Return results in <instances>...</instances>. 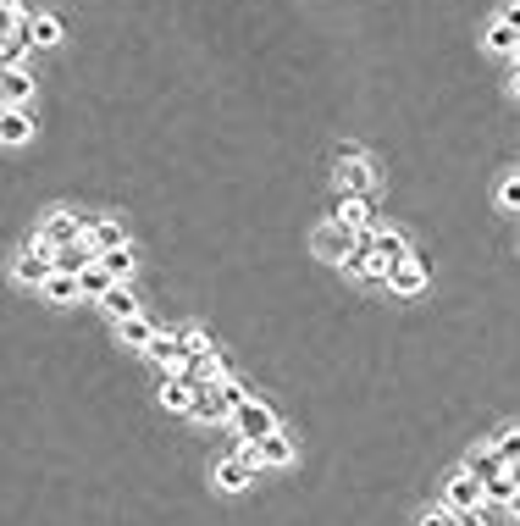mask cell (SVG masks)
<instances>
[{
	"instance_id": "3",
	"label": "cell",
	"mask_w": 520,
	"mask_h": 526,
	"mask_svg": "<svg viewBox=\"0 0 520 526\" xmlns=\"http://www.w3.org/2000/svg\"><path fill=\"white\" fill-rule=\"evenodd\" d=\"M50 272H56V250H45L39 239H28L23 250H17V261H12V277L17 283H28V288H39Z\"/></svg>"
},
{
	"instance_id": "16",
	"label": "cell",
	"mask_w": 520,
	"mask_h": 526,
	"mask_svg": "<svg viewBox=\"0 0 520 526\" xmlns=\"http://www.w3.org/2000/svg\"><path fill=\"white\" fill-rule=\"evenodd\" d=\"M95 261H100V250H95L89 239H78V244H61V250H56V272H72V277H78L83 266H95Z\"/></svg>"
},
{
	"instance_id": "30",
	"label": "cell",
	"mask_w": 520,
	"mask_h": 526,
	"mask_svg": "<svg viewBox=\"0 0 520 526\" xmlns=\"http://www.w3.org/2000/svg\"><path fill=\"white\" fill-rule=\"evenodd\" d=\"M498 205H504V211H520V172L498 183Z\"/></svg>"
},
{
	"instance_id": "23",
	"label": "cell",
	"mask_w": 520,
	"mask_h": 526,
	"mask_svg": "<svg viewBox=\"0 0 520 526\" xmlns=\"http://www.w3.org/2000/svg\"><path fill=\"white\" fill-rule=\"evenodd\" d=\"M111 283H117V277H111L100 261H95V266H83V272H78V294H83V299H100Z\"/></svg>"
},
{
	"instance_id": "35",
	"label": "cell",
	"mask_w": 520,
	"mask_h": 526,
	"mask_svg": "<svg viewBox=\"0 0 520 526\" xmlns=\"http://www.w3.org/2000/svg\"><path fill=\"white\" fill-rule=\"evenodd\" d=\"M509 515H515V521H520V488H515V499H509Z\"/></svg>"
},
{
	"instance_id": "37",
	"label": "cell",
	"mask_w": 520,
	"mask_h": 526,
	"mask_svg": "<svg viewBox=\"0 0 520 526\" xmlns=\"http://www.w3.org/2000/svg\"><path fill=\"white\" fill-rule=\"evenodd\" d=\"M515 95H520V67H515Z\"/></svg>"
},
{
	"instance_id": "31",
	"label": "cell",
	"mask_w": 520,
	"mask_h": 526,
	"mask_svg": "<svg viewBox=\"0 0 520 526\" xmlns=\"http://www.w3.org/2000/svg\"><path fill=\"white\" fill-rule=\"evenodd\" d=\"M222 399H227V405L238 410V405H244V399H249V388L238 383V377H222Z\"/></svg>"
},
{
	"instance_id": "8",
	"label": "cell",
	"mask_w": 520,
	"mask_h": 526,
	"mask_svg": "<svg viewBox=\"0 0 520 526\" xmlns=\"http://www.w3.org/2000/svg\"><path fill=\"white\" fill-rule=\"evenodd\" d=\"M28 139H34V106H0V144L17 150Z\"/></svg>"
},
{
	"instance_id": "33",
	"label": "cell",
	"mask_w": 520,
	"mask_h": 526,
	"mask_svg": "<svg viewBox=\"0 0 520 526\" xmlns=\"http://www.w3.org/2000/svg\"><path fill=\"white\" fill-rule=\"evenodd\" d=\"M498 23H509V28H515V34H520V0H509L504 12H498Z\"/></svg>"
},
{
	"instance_id": "39",
	"label": "cell",
	"mask_w": 520,
	"mask_h": 526,
	"mask_svg": "<svg viewBox=\"0 0 520 526\" xmlns=\"http://www.w3.org/2000/svg\"><path fill=\"white\" fill-rule=\"evenodd\" d=\"M515 61H520V50H515Z\"/></svg>"
},
{
	"instance_id": "10",
	"label": "cell",
	"mask_w": 520,
	"mask_h": 526,
	"mask_svg": "<svg viewBox=\"0 0 520 526\" xmlns=\"http://www.w3.org/2000/svg\"><path fill=\"white\" fill-rule=\"evenodd\" d=\"M332 222H343V228H355V233L377 228V211H371V194H338V216H332Z\"/></svg>"
},
{
	"instance_id": "34",
	"label": "cell",
	"mask_w": 520,
	"mask_h": 526,
	"mask_svg": "<svg viewBox=\"0 0 520 526\" xmlns=\"http://www.w3.org/2000/svg\"><path fill=\"white\" fill-rule=\"evenodd\" d=\"M454 526H487L482 510H454Z\"/></svg>"
},
{
	"instance_id": "17",
	"label": "cell",
	"mask_w": 520,
	"mask_h": 526,
	"mask_svg": "<svg viewBox=\"0 0 520 526\" xmlns=\"http://www.w3.org/2000/svg\"><path fill=\"white\" fill-rule=\"evenodd\" d=\"M388 288H393V294H421V288H426V266L415 261V255H410V261H399L388 272Z\"/></svg>"
},
{
	"instance_id": "18",
	"label": "cell",
	"mask_w": 520,
	"mask_h": 526,
	"mask_svg": "<svg viewBox=\"0 0 520 526\" xmlns=\"http://www.w3.org/2000/svg\"><path fill=\"white\" fill-rule=\"evenodd\" d=\"M83 239L106 255V250H117V244H128V233H122L117 222H106V216H89V233H83Z\"/></svg>"
},
{
	"instance_id": "1",
	"label": "cell",
	"mask_w": 520,
	"mask_h": 526,
	"mask_svg": "<svg viewBox=\"0 0 520 526\" xmlns=\"http://www.w3.org/2000/svg\"><path fill=\"white\" fill-rule=\"evenodd\" d=\"M227 421H233L238 443H260L266 432H277V410L266 405V399H244V405H238Z\"/></svg>"
},
{
	"instance_id": "6",
	"label": "cell",
	"mask_w": 520,
	"mask_h": 526,
	"mask_svg": "<svg viewBox=\"0 0 520 526\" xmlns=\"http://www.w3.org/2000/svg\"><path fill=\"white\" fill-rule=\"evenodd\" d=\"M200 388H205V377H200V371L166 377V383H161V405H166V410H178V416H189V410H194V394H200Z\"/></svg>"
},
{
	"instance_id": "12",
	"label": "cell",
	"mask_w": 520,
	"mask_h": 526,
	"mask_svg": "<svg viewBox=\"0 0 520 526\" xmlns=\"http://www.w3.org/2000/svg\"><path fill=\"white\" fill-rule=\"evenodd\" d=\"M0 106H34V72L28 67L0 72Z\"/></svg>"
},
{
	"instance_id": "5",
	"label": "cell",
	"mask_w": 520,
	"mask_h": 526,
	"mask_svg": "<svg viewBox=\"0 0 520 526\" xmlns=\"http://www.w3.org/2000/svg\"><path fill=\"white\" fill-rule=\"evenodd\" d=\"M144 355H150L155 366L166 371V377H183V371L194 366V360H189V349H183V333H155V338H150V349H144Z\"/></svg>"
},
{
	"instance_id": "28",
	"label": "cell",
	"mask_w": 520,
	"mask_h": 526,
	"mask_svg": "<svg viewBox=\"0 0 520 526\" xmlns=\"http://www.w3.org/2000/svg\"><path fill=\"white\" fill-rule=\"evenodd\" d=\"M493 449H498V460H504V471H509V466H520V427H515V432H504V438H498Z\"/></svg>"
},
{
	"instance_id": "22",
	"label": "cell",
	"mask_w": 520,
	"mask_h": 526,
	"mask_svg": "<svg viewBox=\"0 0 520 526\" xmlns=\"http://www.w3.org/2000/svg\"><path fill=\"white\" fill-rule=\"evenodd\" d=\"M100 266H106V272L117 277V283H128V277H133V266H139V255H133V244H117V250H106V255H100Z\"/></svg>"
},
{
	"instance_id": "11",
	"label": "cell",
	"mask_w": 520,
	"mask_h": 526,
	"mask_svg": "<svg viewBox=\"0 0 520 526\" xmlns=\"http://www.w3.org/2000/svg\"><path fill=\"white\" fill-rule=\"evenodd\" d=\"M211 482H216V488H222V493H244L249 482H255V466H249L244 455H227V460H216Z\"/></svg>"
},
{
	"instance_id": "7",
	"label": "cell",
	"mask_w": 520,
	"mask_h": 526,
	"mask_svg": "<svg viewBox=\"0 0 520 526\" xmlns=\"http://www.w3.org/2000/svg\"><path fill=\"white\" fill-rule=\"evenodd\" d=\"M443 504H449V510H482V504H487L482 477H471V471L449 477V482H443Z\"/></svg>"
},
{
	"instance_id": "38",
	"label": "cell",
	"mask_w": 520,
	"mask_h": 526,
	"mask_svg": "<svg viewBox=\"0 0 520 526\" xmlns=\"http://www.w3.org/2000/svg\"><path fill=\"white\" fill-rule=\"evenodd\" d=\"M0 6H17V0H0Z\"/></svg>"
},
{
	"instance_id": "19",
	"label": "cell",
	"mask_w": 520,
	"mask_h": 526,
	"mask_svg": "<svg viewBox=\"0 0 520 526\" xmlns=\"http://www.w3.org/2000/svg\"><path fill=\"white\" fill-rule=\"evenodd\" d=\"M39 294H45L50 305H72V299H83L78 294V277H72V272H50L45 283H39Z\"/></svg>"
},
{
	"instance_id": "26",
	"label": "cell",
	"mask_w": 520,
	"mask_h": 526,
	"mask_svg": "<svg viewBox=\"0 0 520 526\" xmlns=\"http://www.w3.org/2000/svg\"><path fill=\"white\" fill-rule=\"evenodd\" d=\"M487 50H493V56H515V50H520V34H515L509 23H493V28H487Z\"/></svg>"
},
{
	"instance_id": "20",
	"label": "cell",
	"mask_w": 520,
	"mask_h": 526,
	"mask_svg": "<svg viewBox=\"0 0 520 526\" xmlns=\"http://www.w3.org/2000/svg\"><path fill=\"white\" fill-rule=\"evenodd\" d=\"M100 311H111V316L122 322V316H139V299H133L128 283H111L106 294H100Z\"/></svg>"
},
{
	"instance_id": "21",
	"label": "cell",
	"mask_w": 520,
	"mask_h": 526,
	"mask_svg": "<svg viewBox=\"0 0 520 526\" xmlns=\"http://www.w3.org/2000/svg\"><path fill=\"white\" fill-rule=\"evenodd\" d=\"M377 255L388 261V272H393L399 261H410V244H404V233H399V228H377Z\"/></svg>"
},
{
	"instance_id": "25",
	"label": "cell",
	"mask_w": 520,
	"mask_h": 526,
	"mask_svg": "<svg viewBox=\"0 0 520 526\" xmlns=\"http://www.w3.org/2000/svg\"><path fill=\"white\" fill-rule=\"evenodd\" d=\"M28 34H34V45H61V17H50V12L28 17Z\"/></svg>"
},
{
	"instance_id": "36",
	"label": "cell",
	"mask_w": 520,
	"mask_h": 526,
	"mask_svg": "<svg viewBox=\"0 0 520 526\" xmlns=\"http://www.w3.org/2000/svg\"><path fill=\"white\" fill-rule=\"evenodd\" d=\"M509 482H515V488H520V466H509Z\"/></svg>"
},
{
	"instance_id": "13",
	"label": "cell",
	"mask_w": 520,
	"mask_h": 526,
	"mask_svg": "<svg viewBox=\"0 0 520 526\" xmlns=\"http://www.w3.org/2000/svg\"><path fill=\"white\" fill-rule=\"evenodd\" d=\"M299 460V443L288 438V432H266V438H260V466L266 471H283V466H294Z\"/></svg>"
},
{
	"instance_id": "14",
	"label": "cell",
	"mask_w": 520,
	"mask_h": 526,
	"mask_svg": "<svg viewBox=\"0 0 520 526\" xmlns=\"http://www.w3.org/2000/svg\"><path fill=\"white\" fill-rule=\"evenodd\" d=\"M194 421H227L233 416V405L222 399V383H205L200 394H194V410H189Z\"/></svg>"
},
{
	"instance_id": "32",
	"label": "cell",
	"mask_w": 520,
	"mask_h": 526,
	"mask_svg": "<svg viewBox=\"0 0 520 526\" xmlns=\"http://www.w3.org/2000/svg\"><path fill=\"white\" fill-rule=\"evenodd\" d=\"M421 526H454V510H449V504H443V510H426Z\"/></svg>"
},
{
	"instance_id": "27",
	"label": "cell",
	"mask_w": 520,
	"mask_h": 526,
	"mask_svg": "<svg viewBox=\"0 0 520 526\" xmlns=\"http://www.w3.org/2000/svg\"><path fill=\"white\" fill-rule=\"evenodd\" d=\"M482 493H487V504H504V510H509V499H515V482H509V471H504V477H493V482H482Z\"/></svg>"
},
{
	"instance_id": "29",
	"label": "cell",
	"mask_w": 520,
	"mask_h": 526,
	"mask_svg": "<svg viewBox=\"0 0 520 526\" xmlns=\"http://www.w3.org/2000/svg\"><path fill=\"white\" fill-rule=\"evenodd\" d=\"M183 349H189V360H200V355H211V338L200 327H183Z\"/></svg>"
},
{
	"instance_id": "24",
	"label": "cell",
	"mask_w": 520,
	"mask_h": 526,
	"mask_svg": "<svg viewBox=\"0 0 520 526\" xmlns=\"http://www.w3.org/2000/svg\"><path fill=\"white\" fill-rule=\"evenodd\" d=\"M465 471H471V477H482V482H493V477H504V460H498V449H471Z\"/></svg>"
},
{
	"instance_id": "9",
	"label": "cell",
	"mask_w": 520,
	"mask_h": 526,
	"mask_svg": "<svg viewBox=\"0 0 520 526\" xmlns=\"http://www.w3.org/2000/svg\"><path fill=\"white\" fill-rule=\"evenodd\" d=\"M377 189V172L366 156H343L338 161V194H371Z\"/></svg>"
},
{
	"instance_id": "2",
	"label": "cell",
	"mask_w": 520,
	"mask_h": 526,
	"mask_svg": "<svg viewBox=\"0 0 520 526\" xmlns=\"http://www.w3.org/2000/svg\"><path fill=\"white\" fill-rule=\"evenodd\" d=\"M83 233H89V216H78V211H50L45 222H39L34 239L45 244V250H61V244H78Z\"/></svg>"
},
{
	"instance_id": "4",
	"label": "cell",
	"mask_w": 520,
	"mask_h": 526,
	"mask_svg": "<svg viewBox=\"0 0 520 526\" xmlns=\"http://www.w3.org/2000/svg\"><path fill=\"white\" fill-rule=\"evenodd\" d=\"M355 239H360V233L355 228H343V222H321V228L316 233H310V250H316L321 255V261H349V250H355Z\"/></svg>"
},
{
	"instance_id": "15",
	"label": "cell",
	"mask_w": 520,
	"mask_h": 526,
	"mask_svg": "<svg viewBox=\"0 0 520 526\" xmlns=\"http://www.w3.org/2000/svg\"><path fill=\"white\" fill-rule=\"evenodd\" d=\"M155 333H161V327H155L144 311H139V316H122V322H117V338H122L128 349H139V355L150 349V338H155Z\"/></svg>"
}]
</instances>
